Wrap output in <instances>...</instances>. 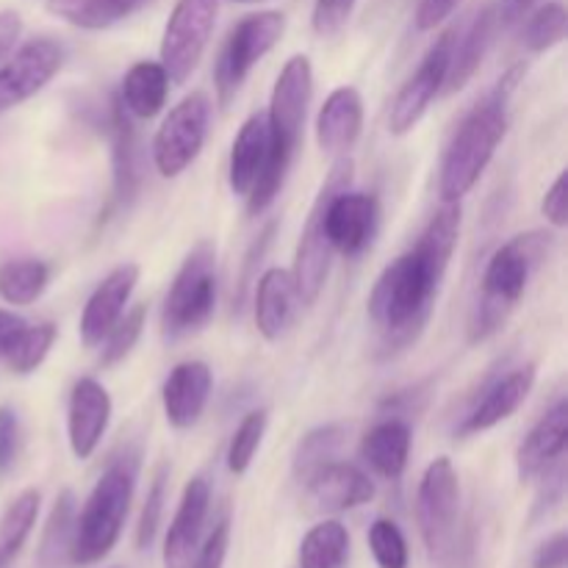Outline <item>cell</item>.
I'll use <instances>...</instances> for the list:
<instances>
[{
  "instance_id": "47",
  "label": "cell",
  "mask_w": 568,
  "mask_h": 568,
  "mask_svg": "<svg viewBox=\"0 0 568 568\" xmlns=\"http://www.w3.org/2000/svg\"><path fill=\"white\" fill-rule=\"evenodd\" d=\"M541 0H499L494 3V11H497V22H499V31L505 28H516L525 22V17L530 14Z\"/></svg>"
},
{
  "instance_id": "16",
  "label": "cell",
  "mask_w": 568,
  "mask_h": 568,
  "mask_svg": "<svg viewBox=\"0 0 568 568\" xmlns=\"http://www.w3.org/2000/svg\"><path fill=\"white\" fill-rule=\"evenodd\" d=\"M532 388H536V364L516 366L508 375L497 377V381L483 392V397L477 399L475 408L464 416V422H460L458 427V436H477V433H486L491 430V427L503 425L505 419H510V416L527 403Z\"/></svg>"
},
{
  "instance_id": "1",
  "label": "cell",
  "mask_w": 568,
  "mask_h": 568,
  "mask_svg": "<svg viewBox=\"0 0 568 568\" xmlns=\"http://www.w3.org/2000/svg\"><path fill=\"white\" fill-rule=\"evenodd\" d=\"M460 225H464L460 203H444L427 222L416 247L394 258L377 277L366 311L372 325L381 331L383 347L388 353L408 347L425 331L449 261L458 250Z\"/></svg>"
},
{
  "instance_id": "51",
  "label": "cell",
  "mask_w": 568,
  "mask_h": 568,
  "mask_svg": "<svg viewBox=\"0 0 568 568\" xmlns=\"http://www.w3.org/2000/svg\"><path fill=\"white\" fill-rule=\"evenodd\" d=\"M0 568H6V566H3V564H0Z\"/></svg>"
},
{
  "instance_id": "42",
  "label": "cell",
  "mask_w": 568,
  "mask_h": 568,
  "mask_svg": "<svg viewBox=\"0 0 568 568\" xmlns=\"http://www.w3.org/2000/svg\"><path fill=\"white\" fill-rule=\"evenodd\" d=\"M227 549H231V519H220L214 525V530L209 532L200 549L194 552V560L189 568H222L225 566Z\"/></svg>"
},
{
  "instance_id": "3",
  "label": "cell",
  "mask_w": 568,
  "mask_h": 568,
  "mask_svg": "<svg viewBox=\"0 0 568 568\" xmlns=\"http://www.w3.org/2000/svg\"><path fill=\"white\" fill-rule=\"evenodd\" d=\"M555 236L547 231L519 233L494 250L483 272V292L469 320V342H488L510 320L538 266L552 255Z\"/></svg>"
},
{
  "instance_id": "26",
  "label": "cell",
  "mask_w": 568,
  "mask_h": 568,
  "mask_svg": "<svg viewBox=\"0 0 568 568\" xmlns=\"http://www.w3.org/2000/svg\"><path fill=\"white\" fill-rule=\"evenodd\" d=\"M111 159H114V197L120 205H128L142 183V144L133 128V116L114 100V120H111Z\"/></svg>"
},
{
  "instance_id": "40",
  "label": "cell",
  "mask_w": 568,
  "mask_h": 568,
  "mask_svg": "<svg viewBox=\"0 0 568 568\" xmlns=\"http://www.w3.org/2000/svg\"><path fill=\"white\" fill-rule=\"evenodd\" d=\"M166 483H170V469L161 466L159 475L153 477V486H150L148 499H144L142 516H139L136 527V547L150 549V544L155 541L161 527V516H164V503H166Z\"/></svg>"
},
{
  "instance_id": "24",
  "label": "cell",
  "mask_w": 568,
  "mask_h": 568,
  "mask_svg": "<svg viewBox=\"0 0 568 568\" xmlns=\"http://www.w3.org/2000/svg\"><path fill=\"white\" fill-rule=\"evenodd\" d=\"M270 144L272 136L266 114H253L250 120H244L236 139H233L231 161H227V186L233 194L247 197L253 192L255 181H258L261 170L270 159Z\"/></svg>"
},
{
  "instance_id": "18",
  "label": "cell",
  "mask_w": 568,
  "mask_h": 568,
  "mask_svg": "<svg viewBox=\"0 0 568 568\" xmlns=\"http://www.w3.org/2000/svg\"><path fill=\"white\" fill-rule=\"evenodd\" d=\"M211 388H214V372L205 361H183L166 375L161 386V405L170 427L189 430L203 419L209 408Z\"/></svg>"
},
{
  "instance_id": "22",
  "label": "cell",
  "mask_w": 568,
  "mask_h": 568,
  "mask_svg": "<svg viewBox=\"0 0 568 568\" xmlns=\"http://www.w3.org/2000/svg\"><path fill=\"white\" fill-rule=\"evenodd\" d=\"M364 131V98L355 87H338L327 94L316 114V144L325 153H347Z\"/></svg>"
},
{
  "instance_id": "20",
  "label": "cell",
  "mask_w": 568,
  "mask_h": 568,
  "mask_svg": "<svg viewBox=\"0 0 568 568\" xmlns=\"http://www.w3.org/2000/svg\"><path fill=\"white\" fill-rule=\"evenodd\" d=\"M568 444V403L558 399L541 419L536 422L525 442L516 449V475L521 483L538 480L552 464L564 460Z\"/></svg>"
},
{
  "instance_id": "44",
  "label": "cell",
  "mask_w": 568,
  "mask_h": 568,
  "mask_svg": "<svg viewBox=\"0 0 568 568\" xmlns=\"http://www.w3.org/2000/svg\"><path fill=\"white\" fill-rule=\"evenodd\" d=\"M541 214H544V220H547L552 227H558V231H564V227L568 225V178H566V172H560V175L555 178L552 186L547 189V194H544Z\"/></svg>"
},
{
  "instance_id": "43",
  "label": "cell",
  "mask_w": 568,
  "mask_h": 568,
  "mask_svg": "<svg viewBox=\"0 0 568 568\" xmlns=\"http://www.w3.org/2000/svg\"><path fill=\"white\" fill-rule=\"evenodd\" d=\"M22 430H20V416L9 405H0V475L14 469L17 455H20Z\"/></svg>"
},
{
  "instance_id": "36",
  "label": "cell",
  "mask_w": 568,
  "mask_h": 568,
  "mask_svg": "<svg viewBox=\"0 0 568 568\" xmlns=\"http://www.w3.org/2000/svg\"><path fill=\"white\" fill-rule=\"evenodd\" d=\"M344 444V427L342 425H322L314 427L300 438L297 449H294V477L300 483L308 480L320 466L331 464L336 453Z\"/></svg>"
},
{
  "instance_id": "11",
  "label": "cell",
  "mask_w": 568,
  "mask_h": 568,
  "mask_svg": "<svg viewBox=\"0 0 568 568\" xmlns=\"http://www.w3.org/2000/svg\"><path fill=\"white\" fill-rule=\"evenodd\" d=\"M455 33H458V28H449V31H444L442 37L430 44V50L425 53L422 64L416 67L414 75H410L408 81L403 83V89L397 92L392 111H388V133H392V136H408V133L419 125L422 116L427 114L433 100L444 92L449 64H453Z\"/></svg>"
},
{
  "instance_id": "5",
  "label": "cell",
  "mask_w": 568,
  "mask_h": 568,
  "mask_svg": "<svg viewBox=\"0 0 568 568\" xmlns=\"http://www.w3.org/2000/svg\"><path fill=\"white\" fill-rule=\"evenodd\" d=\"M416 519L427 555L438 568L469 564L466 536L460 530V477L447 455L433 460L416 491Z\"/></svg>"
},
{
  "instance_id": "9",
  "label": "cell",
  "mask_w": 568,
  "mask_h": 568,
  "mask_svg": "<svg viewBox=\"0 0 568 568\" xmlns=\"http://www.w3.org/2000/svg\"><path fill=\"white\" fill-rule=\"evenodd\" d=\"M220 0H178L161 33V67L170 83H186L214 33Z\"/></svg>"
},
{
  "instance_id": "41",
  "label": "cell",
  "mask_w": 568,
  "mask_h": 568,
  "mask_svg": "<svg viewBox=\"0 0 568 568\" xmlns=\"http://www.w3.org/2000/svg\"><path fill=\"white\" fill-rule=\"evenodd\" d=\"M358 0H314V11H311V26H314L316 37L331 39L342 31L353 17V9Z\"/></svg>"
},
{
  "instance_id": "12",
  "label": "cell",
  "mask_w": 568,
  "mask_h": 568,
  "mask_svg": "<svg viewBox=\"0 0 568 568\" xmlns=\"http://www.w3.org/2000/svg\"><path fill=\"white\" fill-rule=\"evenodd\" d=\"M64 67V48L50 37H37L0 64V114L37 98Z\"/></svg>"
},
{
  "instance_id": "37",
  "label": "cell",
  "mask_w": 568,
  "mask_h": 568,
  "mask_svg": "<svg viewBox=\"0 0 568 568\" xmlns=\"http://www.w3.org/2000/svg\"><path fill=\"white\" fill-rule=\"evenodd\" d=\"M266 425H270V414L264 408L250 410L242 422H239L236 433H233L231 444H227V469L231 475H244L253 464L255 453L261 449V442H264Z\"/></svg>"
},
{
  "instance_id": "33",
  "label": "cell",
  "mask_w": 568,
  "mask_h": 568,
  "mask_svg": "<svg viewBox=\"0 0 568 568\" xmlns=\"http://www.w3.org/2000/svg\"><path fill=\"white\" fill-rule=\"evenodd\" d=\"M50 283L42 258H11L0 264V300L9 305H33Z\"/></svg>"
},
{
  "instance_id": "46",
  "label": "cell",
  "mask_w": 568,
  "mask_h": 568,
  "mask_svg": "<svg viewBox=\"0 0 568 568\" xmlns=\"http://www.w3.org/2000/svg\"><path fill=\"white\" fill-rule=\"evenodd\" d=\"M568 566V536L564 530L549 536L532 555V568H566Z\"/></svg>"
},
{
  "instance_id": "48",
  "label": "cell",
  "mask_w": 568,
  "mask_h": 568,
  "mask_svg": "<svg viewBox=\"0 0 568 568\" xmlns=\"http://www.w3.org/2000/svg\"><path fill=\"white\" fill-rule=\"evenodd\" d=\"M20 33H22V17L17 14L14 9L0 11V64H3L6 55L14 50Z\"/></svg>"
},
{
  "instance_id": "8",
  "label": "cell",
  "mask_w": 568,
  "mask_h": 568,
  "mask_svg": "<svg viewBox=\"0 0 568 568\" xmlns=\"http://www.w3.org/2000/svg\"><path fill=\"white\" fill-rule=\"evenodd\" d=\"M283 33H286V14H281V11H255V14H247L242 22H236L214 67L220 105H227L236 98L253 67L270 50H275Z\"/></svg>"
},
{
  "instance_id": "4",
  "label": "cell",
  "mask_w": 568,
  "mask_h": 568,
  "mask_svg": "<svg viewBox=\"0 0 568 568\" xmlns=\"http://www.w3.org/2000/svg\"><path fill=\"white\" fill-rule=\"evenodd\" d=\"M139 480V458L122 455L94 483L92 494L83 503L81 514H75V532H72L70 564L98 566L116 547L131 514V499Z\"/></svg>"
},
{
  "instance_id": "13",
  "label": "cell",
  "mask_w": 568,
  "mask_h": 568,
  "mask_svg": "<svg viewBox=\"0 0 568 568\" xmlns=\"http://www.w3.org/2000/svg\"><path fill=\"white\" fill-rule=\"evenodd\" d=\"M311 98H314V67H311L308 55L297 53L283 64L281 75L272 87L270 109H266L272 139L292 150L300 148Z\"/></svg>"
},
{
  "instance_id": "35",
  "label": "cell",
  "mask_w": 568,
  "mask_h": 568,
  "mask_svg": "<svg viewBox=\"0 0 568 568\" xmlns=\"http://www.w3.org/2000/svg\"><path fill=\"white\" fill-rule=\"evenodd\" d=\"M568 11L560 0H547L538 3L530 14L525 17V31H521V42L530 53H547V50L558 48L566 39Z\"/></svg>"
},
{
  "instance_id": "28",
  "label": "cell",
  "mask_w": 568,
  "mask_h": 568,
  "mask_svg": "<svg viewBox=\"0 0 568 568\" xmlns=\"http://www.w3.org/2000/svg\"><path fill=\"white\" fill-rule=\"evenodd\" d=\"M497 33V11H494V6H486V9L471 20V26L466 28L464 39H455L453 64H449L447 83H444L447 92H460V89L475 78V72L480 70L483 59H486V53L491 50Z\"/></svg>"
},
{
  "instance_id": "49",
  "label": "cell",
  "mask_w": 568,
  "mask_h": 568,
  "mask_svg": "<svg viewBox=\"0 0 568 568\" xmlns=\"http://www.w3.org/2000/svg\"><path fill=\"white\" fill-rule=\"evenodd\" d=\"M20 327H26V320H22V316H17L14 311L0 308V358H3V353L9 349L11 338L17 336Z\"/></svg>"
},
{
  "instance_id": "31",
  "label": "cell",
  "mask_w": 568,
  "mask_h": 568,
  "mask_svg": "<svg viewBox=\"0 0 568 568\" xmlns=\"http://www.w3.org/2000/svg\"><path fill=\"white\" fill-rule=\"evenodd\" d=\"M39 508H42V494L37 488H26L9 503V508L0 516V564L9 568L11 560L20 555L37 525Z\"/></svg>"
},
{
  "instance_id": "14",
  "label": "cell",
  "mask_w": 568,
  "mask_h": 568,
  "mask_svg": "<svg viewBox=\"0 0 568 568\" xmlns=\"http://www.w3.org/2000/svg\"><path fill=\"white\" fill-rule=\"evenodd\" d=\"M111 422V394L94 377H81L70 392L67 405V442L78 460L98 453Z\"/></svg>"
},
{
  "instance_id": "34",
  "label": "cell",
  "mask_w": 568,
  "mask_h": 568,
  "mask_svg": "<svg viewBox=\"0 0 568 568\" xmlns=\"http://www.w3.org/2000/svg\"><path fill=\"white\" fill-rule=\"evenodd\" d=\"M55 338H59V331L50 322H42V325H26L17 331V336L11 338L9 349L3 353L6 366H9L14 375H31L39 366L44 364V358L53 349Z\"/></svg>"
},
{
  "instance_id": "45",
  "label": "cell",
  "mask_w": 568,
  "mask_h": 568,
  "mask_svg": "<svg viewBox=\"0 0 568 568\" xmlns=\"http://www.w3.org/2000/svg\"><path fill=\"white\" fill-rule=\"evenodd\" d=\"M460 3H464V0H419V9H416V28H419V31H436L438 26H444V22L458 11Z\"/></svg>"
},
{
  "instance_id": "39",
  "label": "cell",
  "mask_w": 568,
  "mask_h": 568,
  "mask_svg": "<svg viewBox=\"0 0 568 568\" xmlns=\"http://www.w3.org/2000/svg\"><path fill=\"white\" fill-rule=\"evenodd\" d=\"M372 558L381 568H408L410 552L403 530L392 519H375L369 527Z\"/></svg>"
},
{
  "instance_id": "19",
  "label": "cell",
  "mask_w": 568,
  "mask_h": 568,
  "mask_svg": "<svg viewBox=\"0 0 568 568\" xmlns=\"http://www.w3.org/2000/svg\"><path fill=\"white\" fill-rule=\"evenodd\" d=\"M211 505V486L205 477H192L181 494V505L175 510L170 530H166L164 549V568H189L194 560V552L200 549V538H203L205 516H209Z\"/></svg>"
},
{
  "instance_id": "6",
  "label": "cell",
  "mask_w": 568,
  "mask_h": 568,
  "mask_svg": "<svg viewBox=\"0 0 568 568\" xmlns=\"http://www.w3.org/2000/svg\"><path fill=\"white\" fill-rule=\"evenodd\" d=\"M353 181V161L344 155L333 164L325 186H322V227L331 242L333 253L347 258L364 253L377 233L381 203L369 192H349Z\"/></svg>"
},
{
  "instance_id": "38",
  "label": "cell",
  "mask_w": 568,
  "mask_h": 568,
  "mask_svg": "<svg viewBox=\"0 0 568 568\" xmlns=\"http://www.w3.org/2000/svg\"><path fill=\"white\" fill-rule=\"evenodd\" d=\"M144 322H148V305H133L131 311L120 316L114 327L109 331V336L103 338V353H100V366L109 369V366L120 364L122 358L131 355V349L136 347V342L142 338Z\"/></svg>"
},
{
  "instance_id": "2",
  "label": "cell",
  "mask_w": 568,
  "mask_h": 568,
  "mask_svg": "<svg viewBox=\"0 0 568 568\" xmlns=\"http://www.w3.org/2000/svg\"><path fill=\"white\" fill-rule=\"evenodd\" d=\"M521 72L525 67H514L508 75L499 78L497 87L480 103L471 105L455 136L449 139L438 166V192L444 203H460L497 155V148L508 136L510 98L519 87Z\"/></svg>"
},
{
  "instance_id": "21",
  "label": "cell",
  "mask_w": 568,
  "mask_h": 568,
  "mask_svg": "<svg viewBox=\"0 0 568 568\" xmlns=\"http://www.w3.org/2000/svg\"><path fill=\"white\" fill-rule=\"evenodd\" d=\"M300 305H303V300H300L292 270H281V266L266 270L258 277L253 305L255 327H258L261 336L266 342H277V338L286 336L288 327L294 325Z\"/></svg>"
},
{
  "instance_id": "15",
  "label": "cell",
  "mask_w": 568,
  "mask_h": 568,
  "mask_svg": "<svg viewBox=\"0 0 568 568\" xmlns=\"http://www.w3.org/2000/svg\"><path fill=\"white\" fill-rule=\"evenodd\" d=\"M139 264H120L98 283L92 297L87 300L81 314V325H78V336H81L83 347H100L103 338L109 336L111 327L120 322L125 314V305L131 300L133 288L139 283Z\"/></svg>"
},
{
  "instance_id": "50",
  "label": "cell",
  "mask_w": 568,
  "mask_h": 568,
  "mask_svg": "<svg viewBox=\"0 0 568 568\" xmlns=\"http://www.w3.org/2000/svg\"><path fill=\"white\" fill-rule=\"evenodd\" d=\"M233 3H264V0H233Z\"/></svg>"
},
{
  "instance_id": "32",
  "label": "cell",
  "mask_w": 568,
  "mask_h": 568,
  "mask_svg": "<svg viewBox=\"0 0 568 568\" xmlns=\"http://www.w3.org/2000/svg\"><path fill=\"white\" fill-rule=\"evenodd\" d=\"M75 497L72 491H61L55 497L53 510L44 525L42 544H39V566L42 568H61L70 564L72 532H75Z\"/></svg>"
},
{
  "instance_id": "29",
  "label": "cell",
  "mask_w": 568,
  "mask_h": 568,
  "mask_svg": "<svg viewBox=\"0 0 568 568\" xmlns=\"http://www.w3.org/2000/svg\"><path fill=\"white\" fill-rule=\"evenodd\" d=\"M148 0H48V11L81 31H105L128 20Z\"/></svg>"
},
{
  "instance_id": "27",
  "label": "cell",
  "mask_w": 568,
  "mask_h": 568,
  "mask_svg": "<svg viewBox=\"0 0 568 568\" xmlns=\"http://www.w3.org/2000/svg\"><path fill=\"white\" fill-rule=\"evenodd\" d=\"M170 98V75L161 61H136L125 72L120 87V103L133 120H153L164 111Z\"/></svg>"
},
{
  "instance_id": "10",
  "label": "cell",
  "mask_w": 568,
  "mask_h": 568,
  "mask_svg": "<svg viewBox=\"0 0 568 568\" xmlns=\"http://www.w3.org/2000/svg\"><path fill=\"white\" fill-rule=\"evenodd\" d=\"M211 100L192 92L172 105L153 136V164L161 178H178L194 164L209 139Z\"/></svg>"
},
{
  "instance_id": "25",
  "label": "cell",
  "mask_w": 568,
  "mask_h": 568,
  "mask_svg": "<svg viewBox=\"0 0 568 568\" xmlns=\"http://www.w3.org/2000/svg\"><path fill=\"white\" fill-rule=\"evenodd\" d=\"M410 444H414V433H410L408 422L399 416H388L364 436L361 458L375 475L386 477V480H399L408 469Z\"/></svg>"
},
{
  "instance_id": "7",
  "label": "cell",
  "mask_w": 568,
  "mask_h": 568,
  "mask_svg": "<svg viewBox=\"0 0 568 568\" xmlns=\"http://www.w3.org/2000/svg\"><path fill=\"white\" fill-rule=\"evenodd\" d=\"M216 311V247L203 239L189 250L161 308V333L170 342L203 331Z\"/></svg>"
},
{
  "instance_id": "30",
  "label": "cell",
  "mask_w": 568,
  "mask_h": 568,
  "mask_svg": "<svg viewBox=\"0 0 568 568\" xmlns=\"http://www.w3.org/2000/svg\"><path fill=\"white\" fill-rule=\"evenodd\" d=\"M349 560V532L338 519H325L305 532L300 568H344Z\"/></svg>"
},
{
  "instance_id": "17",
  "label": "cell",
  "mask_w": 568,
  "mask_h": 568,
  "mask_svg": "<svg viewBox=\"0 0 568 568\" xmlns=\"http://www.w3.org/2000/svg\"><path fill=\"white\" fill-rule=\"evenodd\" d=\"M303 486L316 514H344L375 499L372 477L358 466L338 464V460L320 466Z\"/></svg>"
},
{
  "instance_id": "23",
  "label": "cell",
  "mask_w": 568,
  "mask_h": 568,
  "mask_svg": "<svg viewBox=\"0 0 568 568\" xmlns=\"http://www.w3.org/2000/svg\"><path fill=\"white\" fill-rule=\"evenodd\" d=\"M331 258L333 247L325 236V227H322V194H316V203L311 209L308 222H305V231L300 236L297 255H294L292 266V275L294 283H297L303 305H314L320 300L327 281V272H331Z\"/></svg>"
}]
</instances>
